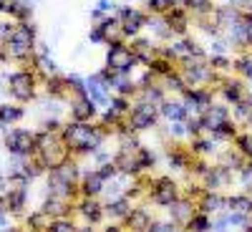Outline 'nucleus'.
<instances>
[{
  "instance_id": "nucleus-1",
  "label": "nucleus",
  "mask_w": 252,
  "mask_h": 232,
  "mask_svg": "<svg viewBox=\"0 0 252 232\" xmlns=\"http://www.w3.org/2000/svg\"><path fill=\"white\" fill-rule=\"evenodd\" d=\"M63 141L71 152H81V154H91L96 149H101L103 144V132L98 126H91L89 121H73L68 126H63Z\"/></svg>"
},
{
  "instance_id": "nucleus-2",
  "label": "nucleus",
  "mask_w": 252,
  "mask_h": 232,
  "mask_svg": "<svg viewBox=\"0 0 252 232\" xmlns=\"http://www.w3.org/2000/svg\"><path fill=\"white\" fill-rule=\"evenodd\" d=\"M76 164L71 159L66 162H61L56 166H51V174H48V189H51V195L61 197V199H66L73 195V187H76Z\"/></svg>"
},
{
  "instance_id": "nucleus-3",
  "label": "nucleus",
  "mask_w": 252,
  "mask_h": 232,
  "mask_svg": "<svg viewBox=\"0 0 252 232\" xmlns=\"http://www.w3.org/2000/svg\"><path fill=\"white\" fill-rule=\"evenodd\" d=\"M33 43H35V28H33L31 23H18V26L13 28L10 38L5 40V48H8V53H10L13 58L20 61V58L31 56Z\"/></svg>"
},
{
  "instance_id": "nucleus-4",
  "label": "nucleus",
  "mask_w": 252,
  "mask_h": 232,
  "mask_svg": "<svg viewBox=\"0 0 252 232\" xmlns=\"http://www.w3.org/2000/svg\"><path fill=\"white\" fill-rule=\"evenodd\" d=\"M136 63H139L136 53L129 46H124L121 40H114L109 53H106V68H111L116 73H131Z\"/></svg>"
},
{
  "instance_id": "nucleus-5",
  "label": "nucleus",
  "mask_w": 252,
  "mask_h": 232,
  "mask_svg": "<svg viewBox=\"0 0 252 232\" xmlns=\"http://www.w3.org/2000/svg\"><path fill=\"white\" fill-rule=\"evenodd\" d=\"M35 144H38V136L28 129H13L5 136V149L18 159H28L31 154H35Z\"/></svg>"
},
{
  "instance_id": "nucleus-6",
  "label": "nucleus",
  "mask_w": 252,
  "mask_h": 232,
  "mask_svg": "<svg viewBox=\"0 0 252 232\" xmlns=\"http://www.w3.org/2000/svg\"><path fill=\"white\" fill-rule=\"evenodd\" d=\"M157 119H159V106L157 103L139 101L134 109H129V126L136 129V132H144V129L157 126Z\"/></svg>"
},
{
  "instance_id": "nucleus-7",
  "label": "nucleus",
  "mask_w": 252,
  "mask_h": 232,
  "mask_svg": "<svg viewBox=\"0 0 252 232\" xmlns=\"http://www.w3.org/2000/svg\"><path fill=\"white\" fill-rule=\"evenodd\" d=\"M8 94L18 101H28L35 94V78L31 71H15L8 78Z\"/></svg>"
},
{
  "instance_id": "nucleus-8",
  "label": "nucleus",
  "mask_w": 252,
  "mask_h": 232,
  "mask_svg": "<svg viewBox=\"0 0 252 232\" xmlns=\"http://www.w3.org/2000/svg\"><path fill=\"white\" fill-rule=\"evenodd\" d=\"M179 199V187L172 177H159L152 184V202L159 207H169L172 202Z\"/></svg>"
},
{
  "instance_id": "nucleus-9",
  "label": "nucleus",
  "mask_w": 252,
  "mask_h": 232,
  "mask_svg": "<svg viewBox=\"0 0 252 232\" xmlns=\"http://www.w3.org/2000/svg\"><path fill=\"white\" fill-rule=\"evenodd\" d=\"M109 91H111V86H109V78H106V73H94L91 78H86V96L96 103V106H106L109 103Z\"/></svg>"
},
{
  "instance_id": "nucleus-10",
  "label": "nucleus",
  "mask_w": 252,
  "mask_h": 232,
  "mask_svg": "<svg viewBox=\"0 0 252 232\" xmlns=\"http://www.w3.org/2000/svg\"><path fill=\"white\" fill-rule=\"evenodd\" d=\"M199 121H202V129L212 134L224 121H229V111H227V106H220V103H209V106L199 114Z\"/></svg>"
},
{
  "instance_id": "nucleus-11",
  "label": "nucleus",
  "mask_w": 252,
  "mask_h": 232,
  "mask_svg": "<svg viewBox=\"0 0 252 232\" xmlns=\"http://www.w3.org/2000/svg\"><path fill=\"white\" fill-rule=\"evenodd\" d=\"M119 20H121V33L124 35H136L144 26H146V15L139 10V8H124L119 13Z\"/></svg>"
},
{
  "instance_id": "nucleus-12",
  "label": "nucleus",
  "mask_w": 252,
  "mask_h": 232,
  "mask_svg": "<svg viewBox=\"0 0 252 232\" xmlns=\"http://www.w3.org/2000/svg\"><path fill=\"white\" fill-rule=\"evenodd\" d=\"M71 116L73 121H91L96 116V103L89 96H81L78 101L71 103Z\"/></svg>"
},
{
  "instance_id": "nucleus-13",
  "label": "nucleus",
  "mask_w": 252,
  "mask_h": 232,
  "mask_svg": "<svg viewBox=\"0 0 252 232\" xmlns=\"http://www.w3.org/2000/svg\"><path fill=\"white\" fill-rule=\"evenodd\" d=\"M103 187H106V179H103L101 172L96 169V172H89L86 177H83V182H81V192H83V197H96V195L103 192Z\"/></svg>"
},
{
  "instance_id": "nucleus-14",
  "label": "nucleus",
  "mask_w": 252,
  "mask_h": 232,
  "mask_svg": "<svg viewBox=\"0 0 252 232\" xmlns=\"http://www.w3.org/2000/svg\"><path fill=\"white\" fill-rule=\"evenodd\" d=\"M159 114L169 121H184L189 109L184 106V101H161L159 103Z\"/></svg>"
},
{
  "instance_id": "nucleus-15",
  "label": "nucleus",
  "mask_w": 252,
  "mask_h": 232,
  "mask_svg": "<svg viewBox=\"0 0 252 232\" xmlns=\"http://www.w3.org/2000/svg\"><path fill=\"white\" fill-rule=\"evenodd\" d=\"M124 220H126V225H129L131 232H146V230H149V225H152L149 212H146V209H141V207H134Z\"/></svg>"
},
{
  "instance_id": "nucleus-16",
  "label": "nucleus",
  "mask_w": 252,
  "mask_h": 232,
  "mask_svg": "<svg viewBox=\"0 0 252 232\" xmlns=\"http://www.w3.org/2000/svg\"><path fill=\"white\" fill-rule=\"evenodd\" d=\"M131 202H129V197L126 195H121V197H114V199H109V204L103 207V212H106L109 217H114V220H124L126 215L131 212Z\"/></svg>"
},
{
  "instance_id": "nucleus-17",
  "label": "nucleus",
  "mask_w": 252,
  "mask_h": 232,
  "mask_svg": "<svg viewBox=\"0 0 252 232\" xmlns=\"http://www.w3.org/2000/svg\"><path fill=\"white\" fill-rule=\"evenodd\" d=\"M192 215H194V209H192V202L189 199H177V202H172L169 204V217H172V222H189L192 220Z\"/></svg>"
},
{
  "instance_id": "nucleus-18",
  "label": "nucleus",
  "mask_w": 252,
  "mask_h": 232,
  "mask_svg": "<svg viewBox=\"0 0 252 232\" xmlns=\"http://www.w3.org/2000/svg\"><path fill=\"white\" fill-rule=\"evenodd\" d=\"M78 212L86 217L89 222H98V220L103 217V207H101L94 197H83L81 204H78Z\"/></svg>"
},
{
  "instance_id": "nucleus-19",
  "label": "nucleus",
  "mask_w": 252,
  "mask_h": 232,
  "mask_svg": "<svg viewBox=\"0 0 252 232\" xmlns=\"http://www.w3.org/2000/svg\"><path fill=\"white\" fill-rule=\"evenodd\" d=\"M164 18H166V23L172 26L174 33H184L187 31V10H182V8L174 5L169 13H164Z\"/></svg>"
},
{
  "instance_id": "nucleus-20",
  "label": "nucleus",
  "mask_w": 252,
  "mask_h": 232,
  "mask_svg": "<svg viewBox=\"0 0 252 232\" xmlns=\"http://www.w3.org/2000/svg\"><path fill=\"white\" fill-rule=\"evenodd\" d=\"M222 94H224L227 101H232L235 106H237L240 101H245V91H242V83H240V81H224Z\"/></svg>"
},
{
  "instance_id": "nucleus-21",
  "label": "nucleus",
  "mask_w": 252,
  "mask_h": 232,
  "mask_svg": "<svg viewBox=\"0 0 252 232\" xmlns=\"http://www.w3.org/2000/svg\"><path fill=\"white\" fill-rule=\"evenodd\" d=\"M5 204H8V212H20V209L26 207V187L10 189V195H8Z\"/></svg>"
},
{
  "instance_id": "nucleus-22",
  "label": "nucleus",
  "mask_w": 252,
  "mask_h": 232,
  "mask_svg": "<svg viewBox=\"0 0 252 232\" xmlns=\"http://www.w3.org/2000/svg\"><path fill=\"white\" fill-rule=\"evenodd\" d=\"M227 207H229V209H235V212H245V215H250V212H252V197H247V195L227 197Z\"/></svg>"
},
{
  "instance_id": "nucleus-23",
  "label": "nucleus",
  "mask_w": 252,
  "mask_h": 232,
  "mask_svg": "<svg viewBox=\"0 0 252 232\" xmlns=\"http://www.w3.org/2000/svg\"><path fill=\"white\" fill-rule=\"evenodd\" d=\"M222 207H227V197L212 192V195H207V197H204V202H202V212L209 215V212H217V209H222Z\"/></svg>"
},
{
  "instance_id": "nucleus-24",
  "label": "nucleus",
  "mask_w": 252,
  "mask_h": 232,
  "mask_svg": "<svg viewBox=\"0 0 252 232\" xmlns=\"http://www.w3.org/2000/svg\"><path fill=\"white\" fill-rule=\"evenodd\" d=\"M187 227L192 232H207L209 227H212V220H209L207 212H199V215H192V220L187 222Z\"/></svg>"
},
{
  "instance_id": "nucleus-25",
  "label": "nucleus",
  "mask_w": 252,
  "mask_h": 232,
  "mask_svg": "<svg viewBox=\"0 0 252 232\" xmlns=\"http://www.w3.org/2000/svg\"><path fill=\"white\" fill-rule=\"evenodd\" d=\"M18 119H23V109H18V106H0V126L13 124Z\"/></svg>"
},
{
  "instance_id": "nucleus-26",
  "label": "nucleus",
  "mask_w": 252,
  "mask_h": 232,
  "mask_svg": "<svg viewBox=\"0 0 252 232\" xmlns=\"http://www.w3.org/2000/svg\"><path fill=\"white\" fill-rule=\"evenodd\" d=\"M187 10H192L194 15H207L212 13V0H184Z\"/></svg>"
},
{
  "instance_id": "nucleus-27",
  "label": "nucleus",
  "mask_w": 252,
  "mask_h": 232,
  "mask_svg": "<svg viewBox=\"0 0 252 232\" xmlns=\"http://www.w3.org/2000/svg\"><path fill=\"white\" fill-rule=\"evenodd\" d=\"M46 232H76V227H73V222L66 220V217H56V220L48 222Z\"/></svg>"
},
{
  "instance_id": "nucleus-28",
  "label": "nucleus",
  "mask_w": 252,
  "mask_h": 232,
  "mask_svg": "<svg viewBox=\"0 0 252 232\" xmlns=\"http://www.w3.org/2000/svg\"><path fill=\"white\" fill-rule=\"evenodd\" d=\"M174 5H177V0H149V10H152L154 15H164V13H169Z\"/></svg>"
},
{
  "instance_id": "nucleus-29",
  "label": "nucleus",
  "mask_w": 252,
  "mask_h": 232,
  "mask_svg": "<svg viewBox=\"0 0 252 232\" xmlns=\"http://www.w3.org/2000/svg\"><path fill=\"white\" fill-rule=\"evenodd\" d=\"M169 164L174 166V169H184V166H187V157L174 149V152H169Z\"/></svg>"
},
{
  "instance_id": "nucleus-30",
  "label": "nucleus",
  "mask_w": 252,
  "mask_h": 232,
  "mask_svg": "<svg viewBox=\"0 0 252 232\" xmlns=\"http://www.w3.org/2000/svg\"><path fill=\"white\" fill-rule=\"evenodd\" d=\"M146 232H179L172 222H152Z\"/></svg>"
},
{
  "instance_id": "nucleus-31",
  "label": "nucleus",
  "mask_w": 252,
  "mask_h": 232,
  "mask_svg": "<svg viewBox=\"0 0 252 232\" xmlns=\"http://www.w3.org/2000/svg\"><path fill=\"white\" fill-rule=\"evenodd\" d=\"M194 152H204V154L215 152V141L212 139H197L194 141Z\"/></svg>"
},
{
  "instance_id": "nucleus-32",
  "label": "nucleus",
  "mask_w": 252,
  "mask_h": 232,
  "mask_svg": "<svg viewBox=\"0 0 252 232\" xmlns=\"http://www.w3.org/2000/svg\"><path fill=\"white\" fill-rule=\"evenodd\" d=\"M91 40H94V43H109L106 28H103V26H96V28L91 31Z\"/></svg>"
},
{
  "instance_id": "nucleus-33",
  "label": "nucleus",
  "mask_w": 252,
  "mask_h": 232,
  "mask_svg": "<svg viewBox=\"0 0 252 232\" xmlns=\"http://www.w3.org/2000/svg\"><path fill=\"white\" fill-rule=\"evenodd\" d=\"M209 66H212V68H220V71H224V68L232 66V63H229L224 56H212V61H209Z\"/></svg>"
},
{
  "instance_id": "nucleus-34",
  "label": "nucleus",
  "mask_w": 252,
  "mask_h": 232,
  "mask_svg": "<svg viewBox=\"0 0 252 232\" xmlns=\"http://www.w3.org/2000/svg\"><path fill=\"white\" fill-rule=\"evenodd\" d=\"M245 18V31H247V43H252V13L242 15Z\"/></svg>"
},
{
  "instance_id": "nucleus-35",
  "label": "nucleus",
  "mask_w": 252,
  "mask_h": 232,
  "mask_svg": "<svg viewBox=\"0 0 252 232\" xmlns=\"http://www.w3.org/2000/svg\"><path fill=\"white\" fill-rule=\"evenodd\" d=\"M5 212H8V204H5L3 197H0V215H5Z\"/></svg>"
},
{
  "instance_id": "nucleus-36",
  "label": "nucleus",
  "mask_w": 252,
  "mask_h": 232,
  "mask_svg": "<svg viewBox=\"0 0 252 232\" xmlns=\"http://www.w3.org/2000/svg\"><path fill=\"white\" fill-rule=\"evenodd\" d=\"M224 3H229V5H240V3H247V0H224Z\"/></svg>"
},
{
  "instance_id": "nucleus-37",
  "label": "nucleus",
  "mask_w": 252,
  "mask_h": 232,
  "mask_svg": "<svg viewBox=\"0 0 252 232\" xmlns=\"http://www.w3.org/2000/svg\"><path fill=\"white\" fill-rule=\"evenodd\" d=\"M106 232H119V227H111V225H109V227H106Z\"/></svg>"
},
{
  "instance_id": "nucleus-38",
  "label": "nucleus",
  "mask_w": 252,
  "mask_h": 232,
  "mask_svg": "<svg viewBox=\"0 0 252 232\" xmlns=\"http://www.w3.org/2000/svg\"><path fill=\"white\" fill-rule=\"evenodd\" d=\"M81 232H94L91 227H81Z\"/></svg>"
},
{
  "instance_id": "nucleus-39",
  "label": "nucleus",
  "mask_w": 252,
  "mask_h": 232,
  "mask_svg": "<svg viewBox=\"0 0 252 232\" xmlns=\"http://www.w3.org/2000/svg\"><path fill=\"white\" fill-rule=\"evenodd\" d=\"M217 232H227V230H217Z\"/></svg>"
},
{
  "instance_id": "nucleus-40",
  "label": "nucleus",
  "mask_w": 252,
  "mask_h": 232,
  "mask_svg": "<svg viewBox=\"0 0 252 232\" xmlns=\"http://www.w3.org/2000/svg\"><path fill=\"white\" fill-rule=\"evenodd\" d=\"M250 10H252V5H250Z\"/></svg>"
},
{
  "instance_id": "nucleus-41",
  "label": "nucleus",
  "mask_w": 252,
  "mask_h": 232,
  "mask_svg": "<svg viewBox=\"0 0 252 232\" xmlns=\"http://www.w3.org/2000/svg\"><path fill=\"white\" fill-rule=\"evenodd\" d=\"M0 182H3V179H0Z\"/></svg>"
}]
</instances>
